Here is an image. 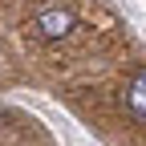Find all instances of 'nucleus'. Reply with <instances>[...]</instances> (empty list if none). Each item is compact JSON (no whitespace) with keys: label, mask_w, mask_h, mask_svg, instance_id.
<instances>
[{"label":"nucleus","mask_w":146,"mask_h":146,"mask_svg":"<svg viewBox=\"0 0 146 146\" xmlns=\"http://www.w3.org/2000/svg\"><path fill=\"white\" fill-rule=\"evenodd\" d=\"M73 12L69 8H61V4H49V8H41L33 16V33L41 36V41H65V36L73 33Z\"/></svg>","instance_id":"nucleus-1"},{"label":"nucleus","mask_w":146,"mask_h":146,"mask_svg":"<svg viewBox=\"0 0 146 146\" xmlns=\"http://www.w3.org/2000/svg\"><path fill=\"white\" fill-rule=\"evenodd\" d=\"M122 102H126V110H130V118L146 126V69H138L134 77H130V85H126Z\"/></svg>","instance_id":"nucleus-2"}]
</instances>
